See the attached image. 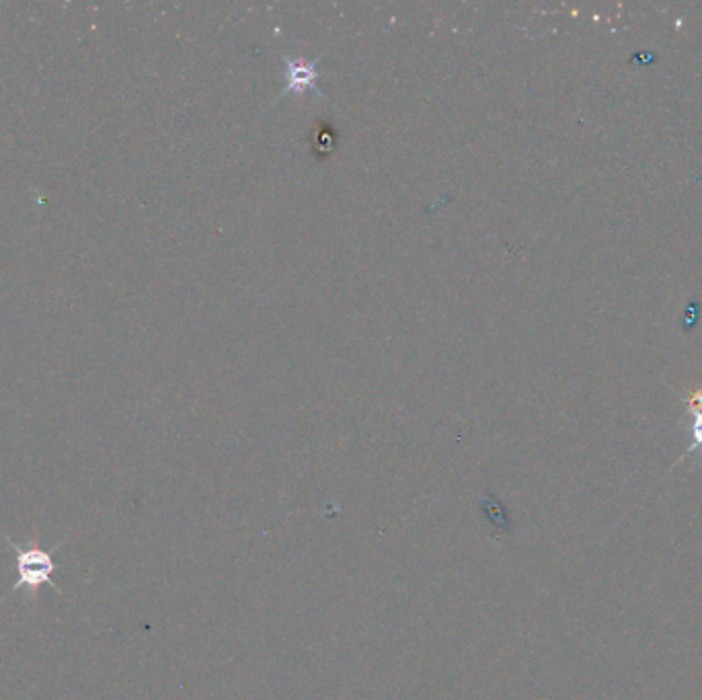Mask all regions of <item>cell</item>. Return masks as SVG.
<instances>
[{
  "mask_svg": "<svg viewBox=\"0 0 702 700\" xmlns=\"http://www.w3.org/2000/svg\"><path fill=\"white\" fill-rule=\"evenodd\" d=\"M9 547L13 551L15 569H17V583L13 586V592L27 590L29 596L37 598L39 590H42V586H46V583L56 588V583L52 581V575L56 571L54 553L39 547L37 536L29 538L25 544L9 538Z\"/></svg>",
  "mask_w": 702,
  "mask_h": 700,
  "instance_id": "6da1fadb",
  "label": "cell"
},
{
  "mask_svg": "<svg viewBox=\"0 0 702 700\" xmlns=\"http://www.w3.org/2000/svg\"><path fill=\"white\" fill-rule=\"evenodd\" d=\"M286 62V87L282 91L280 97H284L286 93H302V91H308V89H315L321 93L319 85H317V79H319V70H317V64L319 60H304V58H284Z\"/></svg>",
  "mask_w": 702,
  "mask_h": 700,
  "instance_id": "7a4b0ae2",
  "label": "cell"
},
{
  "mask_svg": "<svg viewBox=\"0 0 702 700\" xmlns=\"http://www.w3.org/2000/svg\"><path fill=\"white\" fill-rule=\"evenodd\" d=\"M688 407L692 413V427H690L692 444L688 446L686 454H692L696 450H702V391L692 393L688 397Z\"/></svg>",
  "mask_w": 702,
  "mask_h": 700,
  "instance_id": "3957f363",
  "label": "cell"
},
{
  "mask_svg": "<svg viewBox=\"0 0 702 700\" xmlns=\"http://www.w3.org/2000/svg\"><path fill=\"white\" fill-rule=\"evenodd\" d=\"M335 144H337V134L327 122L319 124V128L312 132V150H315L319 157L331 154L335 150Z\"/></svg>",
  "mask_w": 702,
  "mask_h": 700,
  "instance_id": "277c9868",
  "label": "cell"
}]
</instances>
